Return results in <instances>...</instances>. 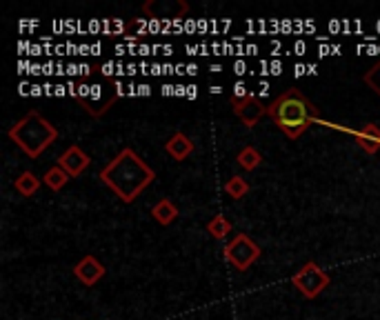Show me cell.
<instances>
[{"label": "cell", "instance_id": "obj_3", "mask_svg": "<svg viewBox=\"0 0 380 320\" xmlns=\"http://www.w3.org/2000/svg\"><path fill=\"white\" fill-rule=\"evenodd\" d=\"M7 134L11 143H16L18 150H22L29 158L42 156L58 141V129L36 109L27 111L18 122L11 125Z\"/></svg>", "mask_w": 380, "mask_h": 320}, {"label": "cell", "instance_id": "obj_1", "mask_svg": "<svg viewBox=\"0 0 380 320\" xmlns=\"http://www.w3.org/2000/svg\"><path fill=\"white\" fill-rule=\"evenodd\" d=\"M100 180L122 202L131 205L156 180V171L131 147H125L107 167L100 169Z\"/></svg>", "mask_w": 380, "mask_h": 320}, {"label": "cell", "instance_id": "obj_15", "mask_svg": "<svg viewBox=\"0 0 380 320\" xmlns=\"http://www.w3.org/2000/svg\"><path fill=\"white\" fill-rule=\"evenodd\" d=\"M42 182L47 185L51 191H60L67 182H69V174L63 169V167H58V165H53L51 169H47V174L42 176Z\"/></svg>", "mask_w": 380, "mask_h": 320}, {"label": "cell", "instance_id": "obj_16", "mask_svg": "<svg viewBox=\"0 0 380 320\" xmlns=\"http://www.w3.org/2000/svg\"><path fill=\"white\" fill-rule=\"evenodd\" d=\"M236 163H238L245 171H254L256 167H258V165L263 163V156H261L258 150H256V147H245V150L238 152Z\"/></svg>", "mask_w": 380, "mask_h": 320}, {"label": "cell", "instance_id": "obj_18", "mask_svg": "<svg viewBox=\"0 0 380 320\" xmlns=\"http://www.w3.org/2000/svg\"><path fill=\"white\" fill-rule=\"evenodd\" d=\"M207 232L214 236L216 240H225L229 236V232H231V223L222 214H218V216H214V218L209 221Z\"/></svg>", "mask_w": 380, "mask_h": 320}, {"label": "cell", "instance_id": "obj_4", "mask_svg": "<svg viewBox=\"0 0 380 320\" xmlns=\"http://www.w3.org/2000/svg\"><path fill=\"white\" fill-rule=\"evenodd\" d=\"M118 98H120V83H116L111 89H107L105 85H81L76 94V100L81 102V107L94 118L105 116L118 102Z\"/></svg>", "mask_w": 380, "mask_h": 320}, {"label": "cell", "instance_id": "obj_14", "mask_svg": "<svg viewBox=\"0 0 380 320\" xmlns=\"http://www.w3.org/2000/svg\"><path fill=\"white\" fill-rule=\"evenodd\" d=\"M40 185H42V180L36 174H31V171H22V174L14 182L16 191L20 193V196H25V198H31L33 193L40 189Z\"/></svg>", "mask_w": 380, "mask_h": 320}, {"label": "cell", "instance_id": "obj_13", "mask_svg": "<svg viewBox=\"0 0 380 320\" xmlns=\"http://www.w3.org/2000/svg\"><path fill=\"white\" fill-rule=\"evenodd\" d=\"M151 216H154V221L158 223V225L167 227V225H172L178 218V207L170 198H163V200H158L151 207Z\"/></svg>", "mask_w": 380, "mask_h": 320}, {"label": "cell", "instance_id": "obj_12", "mask_svg": "<svg viewBox=\"0 0 380 320\" xmlns=\"http://www.w3.org/2000/svg\"><path fill=\"white\" fill-rule=\"evenodd\" d=\"M165 150H167V154H170L174 160H187L189 156L194 154V143L189 141V136L187 134H183V131H176L170 141H167V145H165Z\"/></svg>", "mask_w": 380, "mask_h": 320}, {"label": "cell", "instance_id": "obj_2", "mask_svg": "<svg viewBox=\"0 0 380 320\" xmlns=\"http://www.w3.org/2000/svg\"><path fill=\"white\" fill-rule=\"evenodd\" d=\"M267 116L274 120V125L287 138L296 141L309 129V125L318 118V111L314 107V102L298 87H289L267 105Z\"/></svg>", "mask_w": 380, "mask_h": 320}, {"label": "cell", "instance_id": "obj_17", "mask_svg": "<svg viewBox=\"0 0 380 320\" xmlns=\"http://www.w3.org/2000/svg\"><path fill=\"white\" fill-rule=\"evenodd\" d=\"M247 191H249V182L245 180L242 176H231L227 182H225V193L229 198L233 200H240L247 196Z\"/></svg>", "mask_w": 380, "mask_h": 320}, {"label": "cell", "instance_id": "obj_5", "mask_svg": "<svg viewBox=\"0 0 380 320\" xmlns=\"http://www.w3.org/2000/svg\"><path fill=\"white\" fill-rule=\"evenodd\" d=\"M292 282H294V287L305 296V298H316V296H320L329 287L331 280L327 276V271H322L314 260H309L294 273Z\"/></svg>", "mask_w": 380, "mask_h": 320}, {"label": "cell", "instance_id": "obj_9", "mask_svg": "<svg viewBox=\"0 0 380 320\" xmlns=\"http://www.w3.org/2000/svg\"><path fill=\"white\" fill-rule=\"evenodd\" d=\"M74 276L83 285H87V287H94V285L105 276V267L100 265V260L96 256H85L83 260L76 262Z\"/></svg>", "mask_w": 380, "mask_h": 320}, {"label": "cell", "instance_id": "obj_8", "mask_svg": "<svg viewBox=\"0 0 380 320\" xmlns=\"http://www.w3.org/2000/svg\"><path fill=\"white\" fill-rule=\"evenodd\" d=\"M89 165H92V158H89L78 145L67 147V150L58 156V167H63L67 174H69V178H78L81 174H85V169Z\"/></svg>", "mask_w": 380, "mask_h": 320}, {"label": "cell", "instance_id": "obj_19", "mask_svg": "<svg viewBox=\"0 0 380 320\" xmlns=\"http://www.w3.org/2000/svg\"><path fill=\"white\" fill-rule=\"evenodd\" d=\"M363 83H365L367 87H370L376 96H380V61H378L374 67H370V70L365 72Z\"/></svg>", "mask_w": 380, "mask_h": 320}, {"label": "cell", "instance_id": "obj_11", "mask_svg": "<svg viewBox=\"0 0 380 320\" xmlns=\"http://www.w3.org/2000/svg\"><path fill=\"white\" fill-rule=\"evenodd\" d=\"M356 145H358L365 154H378L380 152V127L378 125L365 122L363 127L356 131Z\"/></svg>", "mask_w": 380, "mask_h": 320}, {"label": "cell", "instance_id": "obj_10", "mask_svg": "<svg viewBox=\"0 0 380 320\" xmlns=\"http://www.w3.org/2000/svg\"><path fill=\"white\" fill-rule=\"evenodd\" d=\"M151 7H158V11L149 14V18H170V20H181L189 11V5L185 0H149Z\"/></svg>", "mask_w": 380, "mask_h": 320}, {"label": "cell", "instance_id": "obj_7", "mask_svg": "<svg viewBox=\"0 0 380 320\" xmlns=\"http://www.w3.org/2000/svg\"><path fill=\"white\" fill-rule=\"evenodd\" d=\"M231 109L240 118V122L245 125V127H249V129H254L256 125L261 122V118L267 116V105L254 94H247L242 98H233Z\"/></svg>", "mask_w": 380, "mask_h": 320}, {"label": "cell", "instance_id": "obj_6", "mask_svg": "<svg viewBox=\"0 0 380 320\" xmlns=\"http://www.w3.org/2000/svg\"><path fill=\"white\" fill-rule=\"evenodd\" d=\"M258 258H261V247L247 234H238L225 247V260L238 271H247Z\"/></svg>", "mask_w": 380, "mask_h": 320}]
</instances>
